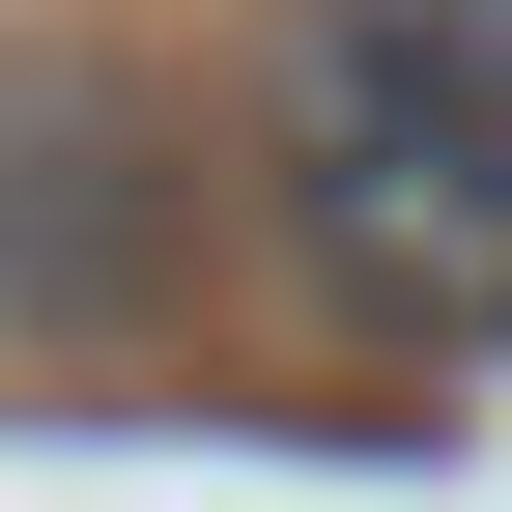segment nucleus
<instances>
[{
  "label": "nucleus",
  "instance_id": "obj_1",
  "mask_svg": "<svg viewBox=\"0 0 512 512\" xmlns=\"http://www.w3.org/2000/svg\"><path fill=\"white\" fill-rule=\"evenodd\" d=\"M256 200L370 342H512V0H285Z\"/></svg>",
  "mask_w": 512,
  "mask_h": 512
},
{
  "label": "nucleus",
  "instance_id": "obj_2",
  "mask_svg": "<svg viewBox=\"0 0 512 512\" xmlns=\"http://www.w3.org/2000/svg\"><path fill=\"white\" fill-rule=\"evenodd\" d=\"M171 313V114L29 57L0 86V342H143Z\"/></svg>",
  "mask_w": 512,
  "mask_h": 512
}]
</instances>
